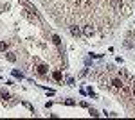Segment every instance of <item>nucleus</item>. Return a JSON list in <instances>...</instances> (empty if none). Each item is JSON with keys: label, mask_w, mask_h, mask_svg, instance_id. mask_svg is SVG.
<instances>
[{"label": "nucleus", "mask_w": 135, "mask_h": 120, "mask_svg": "<svg viewBox=\"0 0 135 120\" xmlns=\"http://www.w3.org/2000/svg\"><path fill=\"white\" fill-rule=\"evenodd\" d=\"M133 95H135V86H133Z\"/></svg>", "instance_id": "nucleus-11"}, {"label": "nucleus", "mask_w": 135, "mask_h": 120, "mask_svg": "<svg viewBox=\"0 0 135 120\" xmlns=\"http://www.w3.org/2000/svg\"><path fill=\"white\" fill-rule=\"evenodd\" d=\"M112 86H114L115 90H121V88H124V82H123L121 79H114L112 81Z\"/></svg>", "instance_id": "nucleus-2"}, {"label": "nucleus", "mask_w": 135, "mask_h": 120, "mask_svg": "<svg viewBox=\"0 0 135 120\" xmlns=\"http://www.w3.org/2000/svg\"><path fill=\"white\" fill-rule=\"evenodd\" d=\"M94 32H95V30H94L92 25H85V27H83V34H85V36H92Z\"/></svg>", "instance_id": "nucleus-3"}, {"label": "nucleus", "mask_w": 135, "mask_h": 120, "mask_svg": "<svg viewBox=\"0 0 135 120\" xmlns=\"http://www.w3.org/2000/svg\"><path fill=\"white\" fill-rule=\"evenodd\" d=\"M124 47H126V49H132V41L126 40V41H124Z\"/></svg>", "instance_id": "nucleus-10"}, {"label": "nucleus", "mask_w": 135, "mask_h": 120, "mask_svg": "<svg viewBox=\"0 0 135 120\" xmlns=\"http://www.w3.org/2000/svg\"><path fill=\"white\" fill-rule=\"evenodd\" d=\"M52 41H54V45H60V43H61V40H60V38H58L56 34L52 36Z\"/></svg>", "instance_id": "nucleus-6"}, {"label": "nucleus", "mask_w": 135, "mask_h": 120, "mask_svg": "<svg viewBox=\"0 0 135 120\" xmlns=\"http://www.w3.org/2000/svg\"><path fill=\"white\" fill-rule=\"evenodd\" d=\"M7 49V43H4V41H0V50H6Z\"/></svg>", "instance_id": "nucleus-9"}, {"label": "nucleus", "mask_w": 135, "mask_h": 120, "mask_svg": "<svg viewBox=\"0 0 135 120\" xmlns=\"http://www.w3.org/2000/svg\"><path fill=\"white\" fill-rule=\"evenodd\" d=\"M52 75H54V79H56V81H61V74H60V72H54Z\"/></svg>", "instance_id": "nucleus-8"}, {"label": "nucleus", "mask_w": 135, "mask_h": 120, "mask_svg": "<svg viewBox=\"0 0 135 120\" xmlns=\"http://www.w3.org/2000/svg\"><path fill=\"white\" fill-rule=\"evenodd\" d=\"M7 59L9 61H16V56H15L13 52H9V54H7Z\"/></svg>", "instance_id": "nucleus-7"}, {"label": "nucleus", "mask_w": 135, "mask_h": 120, "mask_svg": "<svg viewBox=\"0 0 135 120\" xmlns=\"http://www.w3.org/2000/svg\"><path fill=\"white\" fill-rule=\"evenodd\" d=\"M38 74H40V75H45V74H47V66L40 65V66H38Z\"/></svg>", "instance_id": "nucleus-5"}, {"label": "nucleus", "mask_w": 135, "mask_h": 120, "mask_svg": "<svg viewBox=\"0 0 135 120\" xmlns=\"http://www.w3.org/2000/svg\"><path fill=\"white\" fill-rule=\"evenodd\" d=\"M121 11H123V14H130V6H128V4H123V6H121Z\"/></svg>", "instance_id": "nucleus-4"}, {"label": "nucleus", "mask_w": 135, "mask_h": 120, "mask_svg": "<svg viewBox=\"0 0 135 120\" xmlns=\"http://www.w3.org/2000/svg\"><path fill=\"white\" fill-rule=\"evenodd\" d=\"M69 29H70V34H72L74 38H79V36H81V34H83V30L79 29V27H78V25H70V27H69Z\"/></svg>", "instance_id": "nucleus-1"}]
</instances>
